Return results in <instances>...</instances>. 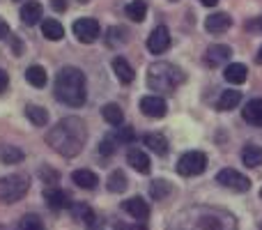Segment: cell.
<instances>
[{"label": "cell", "mask_w": 262, "mask_h": 230, "mask_svg": "<svg viewBox=\"0 0 262 230\" xmlns=\"http://www.w3.org/2000/svg\"><path fill=\"white\" fill-rule=\"evenodd\" d=\"M0 159H3L5 163H18V161H23V152L18 148H5Z\"/></svg>", "instance_id": "cell-31"}, {"label": "cell", "mask_w": 262, "mask_h": 230, "mask_svg": "<svg viewBox=\"0 0 262 230\" xmlns=\"http://www.w3.org/2000/svg\"><path fill=\"white\" fill-rule=\"evenodd\" d=\"M46 140H49L51 148L58 154H62V157H76L88 140L85 124H83L78 117H64V120H60L58 124L49 131Z\"/></svg>", "instance_id": "cell-1"}, {"label": "cell", "mask_w": 262, "mask_h": 230, "mask_svg": "<svg viewBox=\"0 0 262 230\" xmlns=\"http://www.w3.org/2000/svg\"><path fill=\"white\" fill-rule=\"evenodd\" d=\"M170 194H172V184L166 180H154L152 184H149V196H152L154 200H163Z\"/></svg>", "instance_id": "cell-25"}, {"label": "cell", "mask_w": 262, "mask_h": 230, "mask_svg": "<svg viewBox=\"0 0 262 230\" xmlns=\"http://www.w3.org/2000/svg\"><path fill=\"white\" fill-rule=\"evenodd\" d=\"M200 3H203V5H205V7H214V5H216V3H219V0H200Z\"/></svg>", "instance_id": "cell-38"}, {"label": "cell", "mask_w": 262, "mask_h": 230, "mask_svg": "<svg viewBox=\"0 0 262 230\" xmlns=\"http://www.w3.org/2000/svg\"><path fill=\"white\" fill-rule=\"evenodd\" d=\"M101 115H104V120L108 122V124H113V127H118V124H122L124 122V113H122V109H120L118 104H106L104 109H101Z\"/></svg>", "instance_id": "cell-26"}, {"label": "cell", "mask_w": 262, "mask_h": 230, "mask_svg": "<svg viewBox=\"0 0 262 230\" xmlns=\"http://www.w3.org/2000/svg\"><path fill=\"white\" fill-rule=\"evenodd\" d=\"M242 161H244L249 168L262 166V148L260 145H246L244 152H242Z\"/></svg>", "instance_id": "cell-22"}, {"label": "cell", "mask_w": 262, "mask_h": 230, "mask_svg": "<svg viewBox=\"0 0 262 230\" xmlns=\"http://www.w3.org/2000/svg\"><path fill=\"white\" fill-rule=\"evenodd\" d=\"M106 35H108V37H106L108 46H118V44H124V35H127V32H124L122 28H111Z\"/></svg>", "instance_id": "cell-32"}, {"label": "cell", "mask_w": 262, "mask_h": 230, "mask_svg": "<svg viewBox=\"0 0 262 230\" xmlns=\"http://www.w3.org/2000/svg\"><path fill=\"white\" fill-rule=\"evenodd\" d=\"M239 101H242V92H237V90H226V92H221V97H219L216 109H219V111H232L235 106H239Z\"/></svg>", "instance_id": "cell-23"}, {"label": "cell", "mask_w": 262, "mask_h": 230, "mask_svg": "<svg viewBox=\"0 0 262 230\" xmlns=\"http://www.w3.org/2000/svg\"><path fill=\"white\" fill-rule=\"evenodd\" d=\"M53 9L55 12H64V9H67V0H53Z\"/></svg>", "instance_id": "cell-35"}, {"label": "cell", "mask_w": 262, "mask_h": 230, "mask_svg": "<svg viewBox=\"0 0 262 230\" xmlns=\"http://www.w3.org/2000/svg\"><path fill=\"white\" fill-rule=\"evenodd\" d=\"M7 86H9V76H7V72H5V69H0V92L7 90Z\"/></svg>", "instance_id": "cell-34"}, {"label": "cell", "mask_w": 262, "mask_h": 230, "mask_svg": "<svg viewBox=\"0 0 262 230\" xmlns=\"http://www.w3.org/2000/svg\"><path fill=\"white\" fill-rule=\"evenodd\" d=\"M26 115H28V120H30L32 124H37V127H46V124H49V111H44L41 106L30 104L26 109Z\"/></svg>", "instance_id": "cell-28"}, {"label": "cell", "mask_w": 262, "mask_h": 230, "mask_svg": "<svg viewBox=\"0 0 262 230\" xmlns=\"http://www.w3.org/2000/svg\"><path fill=\"white\" fill-rule=\"evenodd\" d=\"M168 46H170V32H168L166 26H157L147 37V49L154 55H159L163 51H168Z\"/></svg>", "instance_id": "cell-8"}, {"label": "cell", "mask_w": 262, "mask_h": 230, "mask_svg": "<svg viewBox=\"0 0 262 230\" xmlns=\"http://www.w3.org/2000/svg\"><path fill=\"white\" fill-rule=\"evenodd\" d=\"M205 168H207V154L205 152H186L177 161V173L184 177L200 175V173H205Z\"/></svg>", "instance_id": "cell-5"}, {"label": "cell", "mask_w": 262, "mask_h": 230, "mask_svg": "<svg viewBox=\"0 0 262 230\" xmlns=\"http://www.w3.org/2000/svg\"><path fill=\"white\" fill-rule=\"evenodd\" d=\"M230 26H232V18L228 16L226 12H216V14H212V16L205 18V30L212 32V35H219V32H226Z\"/></svg>", "instance_id": "cell-14"}, {"label": "cell", "mask_w": 262, "mask_h": 230, "mask_svg": "<svg viewBox=\"0 0 262 230\" xmlns=\"http://www.w3.org/2000/svg\"><path fill=\"white\" fill-rule=\"evenodd\" d=\"M260 230H262V223H260Z\"/></svg>", "instance_id": "cell-43"}, {"label": "cell", "mask_w": 262, "mask_h": 230, "mask_svg": "<svg viewBox=\"0 0 262 230\" xmlns=\"http://www.w3.org/2000/svg\"><path fill=\"white\" fill-rule=\"evenodd\" d=\"M18 230H46V228H44V221L37 214H26L18 221Z\"/></svg>", "instance_id": "cell-30"}, {"label": "cell", "mask_w": 262, "mask_h": 230, "mask_svg": "<svg viewBox=\"0 0 262 230\" xmlns=\"http://www.w3.org/2000/svg\"><path fill=\"white\" fill-rule=\"evenodd\" d=\"M127 163L134 171H138V173H143V175H147L149 171H152V161H149V157L143 152L140 148H131L129 150V154H127Z\"/></svg>", "instance_id": "cell-11"}, {"label": "cell", "mask_w": 262, "mask_h": 230, "mask_svg": "<svg viewBox=\"0 0 262 230\" xmlns=\"http://www.w3.org/2000/svg\"><path fill=\"white\" fill-rule=\"evenodd\" d=\"M124 12H127V18H131V21H136V23H140V21H145L147 5H145V0H131L127 7H124Z\"/></svg>", "instance_id": "cell-24"}, {"label": "cell", "mask_w": 262, "mask_h": 230, "mask_svg": "<svg viewBox=\"0 0 262 230\" xmlns=\"http://www.w3.org/2000/svg\"><path fill=\"white\" fill-rule=\"evenodd\" d=\"M78 3H90V0H78Z\"/></svg>", "instance_id": "cell-41"}, {"label": "cell", "mask_w": 262, "mask_h": 230, "mask_svg": "<svg viewBox=\"0 0 262 230\" xmlns=\"http://www.w3.org/2000/svg\"><path fill=\"white\" fill-rule=\"evenodd\" d=\"M184 81V74L168 62H154L147 69V88L154 92H172L177 83Z\"/></svg>", "instance_id": "cell-3"}, {"label": "cell", "mask_w": 262, "mask_h": 230, "mask_svg": "<svg viewBox=\"0 0 262 230\" xmlns=\"http://www.w3.org/2000/svg\"><path fill=\"white\" fill-rule=\"evenodd\" d=\"M72 180H74V184H76V186L88 189V191L97 189V184H99V177H97L92 171H85V168H83V171H74Z\"/></svg>", "instance_id": "cell-17"}, {"label": "cell", "mask_w": 262, "mask_h": 230, "mask_svg": "<svg viewBox=\"0 0 262 230\" xmlns=\"http://www.w3.org/2000/svg\"><path fill=\"white\" fill-rule=\"evenodd\" d=\"M216 182L226 189H232L237 194H244V191L251 189V180L246 175H242L239 171H232V168H223L221 173L216 175Z\"/></svg>", "instance_id": "cell-7"}, {"label": "cell", "mask_w": 262, "mask_h": 230, "mask_svg": "<svg viewBox=\"0 0 262 230\" xmlns=\"http://www.w3.org/2000/svg\"><path fill=\"white\" fill-rule=\"evenodd\" d=\"M41 177H44V180H51L53 184L58 182V173H53V171H41Z\"/></svg>", "instance_id": "cell-37"}, {"label": "cell", "mask_w": 262, "mask_h": 230, "mask_svg": "<svg viewBox=\"0 0 262 230\" xmlns=\"http://www.w3.org/2000/svg\"><path fill=\"white\" fill-rule=\"evenodd\" d=\"M30 189V180L26 175H5L0 177V200L3 203H16Z\"/></svg>", "instance_id": "cell-4"}, {"label": "cell", "mask_w": 262, "mask_h": 230, "mask_svg": "<svg viewBox=\"0 0 262 230\" xmlns=\"http://www.w3.org/2000/svg\"><path fill=\"white\" fill-rule=\"evenodd\" d=\"M242 115H244V120L249 122V124L262 127V99H251L249 104L244 106Z\"/></svg>", "instance_id": "cell-18"}, {"label": "cell", "mask_w": 262, "mask_h": 230, "mask_svg": "<svg viewBox=\"0 0 262 230\" xmlns=\"http://www.w3.org/2000/svg\"><path fill=\"white\" fill-rule=\"evenodd\" d=\"M140 111L147 117H163L168 113V104L159 95H147L140 99Z\"/></svg>", "instance_id": "cell-9"}, {"label": "cell", "mask_w": 262, "mask_h": 230, "mask_svg": "<svg viewBox=\"0 0 262 230\" xmlns=\"http://www.w3.org/2000/svg\"><path fill=\"white\" fill-rule=\"evenodd\" d=\"M55 99L62 101V104L67 106H74V109H78V106L85 104V76H83V72L78 67H62L60 69V74L55 76Z\"/></svg>", "instance_id": "cell-2"}, {"label": "cell", "mask_w": 262, "mask_h": 230, "mask_svg": "<svg viewBox=\"0 0 262 230\" xmlns=\"http://www.w3.org/2000/svg\"><path fill=\"white\" fill-rule=\"evenodd\" d=\"M260 196H262V189H260Z\"/></svg>", "instance_id": "cell-42"}, {"label": "cell", "mask_w": 262, "mask_h": 230, "mask_svg": "<svg viewBox=\"0 0 262 230\" xmlns=\"http://www.w3.org/2000/svg\"><path fill=\"white\" fill-rule=\"evenodd\" d=\"M115 145H118V140L108 136V138H104V140L99 143V152H101V154H113V152H115Z\"/></svg>", "instance_id": "cell-33"}, {"label": "cell", "mask_w": 262, "mask_h": 230, "mask_svg": "<svg viewBox=\"0 0 262 230\" xmlns=\"http://www.w3.org/2000/svg\"><path fill=\"white\" fill-rule=\"evenodd\" d=\"M72 30L76 35V39L83 41V44H92L101 35V26L97 18H78V21H74Z\"/></svg>", "instance_id": "cell-6"}, {"label": "cell", "mask_w": 262, "mask_h": 230, "mask_svg": "<svg viewBox=\"0 0 262 230\" xmlns=\"http://www.w3.org/2000/svg\"><path fill=\"white\" fill-rule=\"evenodd\" d=\"M258 62L262 65V46H260V51H258Z\"/></svg>", "instance_id": "cell-40"}, {"label": "cell", "mask_w": 262, "mask_h": 230, "mask_svg": "<svg viewBox=\"0 0 262 230\" xmlns=\"http://www.w3.org/2000/svg\"><path fill=\"white\" fill-rule=\"evenodd\" d=\"M246 74H249L246 65H242V62H230V65L226 67V72H223V76H226V81L232 83V86H242V83L246 81Z\"/></svg>", "instance_id": "cell-16"}, {"label": "cell", "mask_w": 262, "mask_h": 230, "mask_svg": "<svg viewBox=\"0 0 262 230\" xmlns=\"http://www.w3.org/2000/svg\"><path fill=\"white\" fill-rule=\"evenodd\" d=\"M26 81L30 83V86L35 88H44L46 86V72L44 67H39V65H32V67L26 69Z\"/></svg>", "instance_id": "cell-27"}, {"label": "cell", "mask_w": 262, "mask_h": 230, "mask_svg": "<svg viewBox=\"0 0 262 230\" xmlns=\"http://www.w3.org/2000/svg\"><path fill=\"white\" fill-rule=\"evenodd\" d=\"M44 198H46V205H49L51 210H64V207H69V196L64 194L62 189H46L44 191Z\"/></svg>", "instance_id": "cell-15"}, {"label": "cell", "mask_w": 262, "mask_h": 230, "mask_svg": "<svg viewBox=\"0 0 262 230\" xmlns=\"http://www.w3.org/2000/svg\"><path fill=\"white\" fill-rule=\"evenodd\" d=\"M113 72H115V76H118L122 83H131V81H134V76H136L134 67H131L124 58H115L113 60Z\"/></svg>", "instance_id": "cell-21"}, {"label": "cell", "mask_w": 262, "mask_h": 230, "mask_svg": "<svg viewBox=\"0 0 262 230\" xmlns=\"http://www.w3.org/2000/svg\"><path fill=\"white\" fill-rule=\"evenodd\" d=\"M124 207V212H129L131 217L136 219V221H147V217H149V205L145 203L143 198H140V196H134V198H129L127 203L122 205Z\"/></svg>", "instance_id": "cell-13"}, {"label": "cell", "mask_w": 262, "mask_h": 230, "mask_svg": "<svg viewBox=\"0 0 262 230\" xmlns=\"http://www.w3.org/2000/svg\"><path fill=\"white\" fill-rule=\"evenodd\" d=\"M249 28H260V30H262V18H258L255 23H249Z\"/></svg>", "instance_id": "cell-39"}, {"label": "cell", "mask_w": 262, "mask_h": 230, "mask_svg": "<svg viewBox=\"0 0 262 230\" xmlns=\"http://www.w3.org/2000/svg\"><path fill=\"white\" fill-rule=\"evenodd\" d=\"M41 18H44V7H41V3H37V0H28L21 7V21L26 23V26H37Z\"/></svg>", "instance_id": "cell-12"}, {"label": "cell", "mask_w": 262, "mask_h": 230, "mask_svg": "<svg viewBox=\"0 0 262 230\" xmlns=\"http://www.w3.org/2000/svg\"><path fill=\"white\" fill-rule=\"evenodd\" d=\"M143 145L152 150L154 154H159V157H166L168 154V140L161 134H147L143 138Z\"/></svg>", "instance_id": "cell-20"}, {"label": "cell", "mask_w": 262, "mask_h": 230, "mask_svg": "<svg viewBox=\"0 0 262 230\" xmlns=\"http://www.w3.org/2000/svg\"><path fill=\"white\" fill-rule=\"evenodd\" d=\"M7 35H9V26H7L5 18H0V39H5Z\"/></svg>", "instance_id": "cell-36"}, {"label": "cell", "mask_w": 262, "mask_h": 230, "mask_svg": "<svg viewBox=\"0 0 262 230\" xmlns=\"http://www.w3.org/2000/svg\"><path fill=\"white\" fill-rule=\"evenodd\" d=\"M41 35L51 41H60L64 37V28L60 26V21H55V18H44V21H41Z\"/></svg>", "instance_id": "cell-19"}, {"label": "cell", "mask_w": 262, "mask_h": 230, "mask_svg": "<svg viewBox=\"0 0 262 230\" xmlns=\"http://www.w3.org/2000/svg\"><path fill=\"white\" fill-rule=\"evenodd\" d=\"M106 184H108V191H113V194H122V191L129 186V182H127V175H124L122 171H115V173L108 175Z\"/></svg>", "instance_id": "cell-29"}, {"label": "cell", "mask_w": 262, "mask_h": 230, "mask_svg": "<svg viewBox=\"0 0 262 230\" xmlns=\"http://www.w3.org/2000/svg\"><path fill=\"white\" fill-rule=\"evenodd\" d=\"M230 55H232L230 46H226V44H214V46H209L207 53H205V62H207L209 67H219V65L228 62V60H230Z\"/></svg>", "instance_id": "cell-10"}]
</instances>
